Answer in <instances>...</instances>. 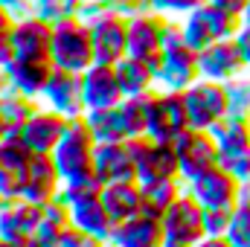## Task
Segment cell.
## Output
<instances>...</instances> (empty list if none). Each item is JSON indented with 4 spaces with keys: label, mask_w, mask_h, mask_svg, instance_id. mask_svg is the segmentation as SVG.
I'll return each mask as SVG.
<instances>
[{
    "label": "cell",
    "mask_w": 250,
    "mask_h": 247,
    "mask_svg": "<svg viewBox=\"0 0 250 247\" xmlns=\"http://www.w3.org/2000/svg\"><path fill=\"white\" fill-rule=\"evenodd\" d=\"M201 79V64H198V50H192L181 32V23L166 26L163 50H160V73L157 84L163 90H187Z\"/></svg>",
    "instance_id": "1"
},
{
    "label": "cell",
    "mask_w": 250,
    "mask_h": 247,
    "mask_svg": "<svg viewBox=\"0 0 250 247\" xmlns=\"http://www.w3.org/2000/svg\"><path fill=\"white\" fill-rule=\"evenodd\" d=\"M90 26L93 50L99 64H120L128 56V15L120 9H99L87 0L82 15Z\"/></svg>",
    "instance_id": "2"
},
{
    "label": "cell",
    "mask_w": 250,
    "mask_h": 247,
    "mask_svg": "<svg viewBox=\"0 0 250 247\" xmlns=\"http://www.w3.org/2000/svg\"><path fill=\"white\" fill-rule=\"evenodd\" d=\"M50 62L70 73H84L96 64V50L90 38V26L84 18H70L56 23L53 44H50Z\"/></svg>",
    "instance_id": "3"
},
{
    "label": "cell",
    "mask_w": 250,
    "mask_h": 247,
    "mask_svg": "<svg viewBox=\"0 0 250 247\" xmlns=\"http://www.w3.org/2000/svg\"><path fill=\"white\" fill-rule=\"evenodd\" d=\"M128 148H131V157L137 166V184L140 186L181 178V160H178V151L172 143H160V140H151L148 134H143V137H131Z\"/></svg>",
    "instance_id": "4"
},
{
    "label": "cell",
    "mask_w": 250,
    "mask_h": 247,
    "mask_svg": "<svg viewBox=\"0 0 250 247\" xmlns=\"http://www.w3.org/2000/svg\"><path fill=\"white\" fill-rule=\"evenodd\" d=\"M239 26H242V18H236V15H230V12H224V9H218L215 3H201L198 9H192L189 15H184V21H181V32H184V38H187V44L192 50H207L209 44H215V41H224V38H236V32H239Z\"/></svg>",
    "instance_id": "5"
},
{
    "label": "cell",
    "mask_w": 250,
    "mask_h": 247,
    "mask_svg": "<svg viewBox=\"0 0 250 247\" xmlns=\"http://www.w3.org/2000/svg\"><path fill=\"white\" fill-rule=\"evenodd\" d=\"M184 102H187L189 128L195 131H212L224 117H230V96L224 82L198 79L184 90Z\"/></svg>",
    "instance_id": "6"
},
{
    "label": "cell",
    "mask_w": 250,
    "mask_h": 247,
    "mask_svg": "<svg viewBox=\"0 0 250 247\" xmlns=\"http://www.w3.org/2000/svg\"><path fill=\"white\" fill-rule=\"evenodd\" d=\"M166 26H169L166 15L154 9H140L128 15V56L148 62L154 76L160 73V50H163Z\"/></svg>",
    "instance_id": "7"
},
{
    "label": "cell",
    "mask_w": 250,
    "mask_h": 247,
    "mask_svg": "<svg viewBox=\"0 0 250 247\" xmlns=\"http://www.w3.org/2000/svg\"><path fill=\"white\" fill-rule=\"evenodd\" d=\"M175 151H178V160H181V178L184 184L201 178L204 172L215 169L218 160H221V148L212 137V131H195L187 128L184 134H178L172 140Z\"/></svg>",
    "instance_id": "8"
},
{
    "label": "cell",
    "mask_w": 250,
    "mask_h": 247,
    "mask_svg": "<svg viewBox=\"0 0 250 247\" xmlns=\"http://www.w3.org/2000/svg\"><path fill=\"white\" fill-rule=\"evenodd\" d=\"M163 233H166V247H195L207 233H204V206L184 192L163 215Z\"/></svg>",
    "instance_id": "9"
},
{
    "label": "cell",
    "mask_w": 250,
    "mask_h": 247,
    "mask_svg": "<svg viewBox=\"0 0 250 247\" xmlns=\"http://www.w3.org/2000/svg\"><path fill=\"white\" fill-rule=\"evenodd\" d=\"M93 154H96V140L90 134V125L84 117H76L67 125V134L62 137V143L56 145L53 157L62 169V178L79 175L93 169Z\"/></svg>",
    "instance_id": "10"
},
{
    "label": "cell",
    "mask_w": 250,
    "mask_h": 247,
    "mask_svg": "<svg viewBox=\"0 0 250 247\" xmlns=\"http://www.w3.org/2000/svg\"><path fill=\"white\" fill-rule=\"evenodd\" d=\"M29 160H32V151L26 148L21 134L6 131V137L0 140V198L3 201L23 198Z\"/></svg>",
    "instance_id": "11"
},
{
    "label": "cell",
    "mask_w": 250,
    "mask_h": 247,
    "mask_svg": "<svg viewBox=\"0 0 250 247\" xmlns=\"http://www.w3.org/2000/svg\"><path fill=\"white\" fill-rule=\"evenodd\" d=\"M239 189H242V181L221 166L204 172L201 178L187 184V192L204 209H236L239 206Z\"/></svg>",
    "instance_id": "12"
},
{
    "label": "cell",
    "mask_w": 250,
    "mask_h": 247,
    "mask_svg": "<svg viewBox=\"0 0 250 247\" xmlns=\"http://www.w3.org/2000/svg\"><path fill=\"white\" fill-rule=\"evenodd\" d=\"M53 32H56V23H50L38 12L18 15L15 23H12V29H9L15 56H23V59H50Z\"/></svg>",
    "instance_id": "13"
},
{
    "label": "cell",
    "mask_w": 250,
    "mask_h": 247,
    "mask_svg": "<svg viewBox=\"0 0 250 247\" xmlns=\"http://www.w3.org/2000/svg\"><path fill=\"white\" fill-rule=\"evenodd\" d=\"M41 102L53 111H59L64 117L76 120V117H84L87 114V105H84V87H82V73H70L62 67H53V76L41 93Z\"/></svg>",
    "instance_id": "14"
},
{
    "label": "cell",
    "mask_w": 250,
    "mask_h": 247,
    "mask_svg": "<svg viewBox=\"0 0 250 247\" xmlns=\"http://www.w3.org/2000/svg\"><path fill=\"white\" fill-rule=\"evenodd\" d=\"M187 128H189V117H187L184 90H163V87H157L151 123H148V137L160 140V143H172Z\"/></svg>",
    "instance_id": "15"
},
{
    "label": "cell",
    "mask_w": 250,
    "mask_h": 247,
    "mask_svg": "<svg viewBox=\"0 0 250 247\" xmlns=\"http://www.w3.org/2000/svg\"><path fill=\"white\" fill-rule=\"evenodd\" d=\"M198 64H201V79H212V82H224V84L245 76V70H248L236 38H224V41H215L207 50H201Z\"/></svg>",
    "instance_id": "16"
},
{
    "label": "cell",
    "mask_w": 250,
    "mask_h": 247,
    "mask_svg": "<svg viewBox=\"0 0 250 247\" xmlns=\"http://www.w3.org/2000/svg\"><path fill=\"white\" fill-rule=\"evenodd\" d=\"M67 125H70V117L44 105L23 128H18V134L32 154H53L56 145L62 143V137L67 134Z\"/></svg>",
    "instance_id": "17"
},
{
    "label": "cell",
    "mask_w": 250,
    "mask_h": 247,
    "mask_svg": "<svg viewBox=\"0 0 250 247\" xmlns=\"http://www.w3.org/2000/svg\"><path fill=\"white\" fill-rule=\"evenodd\" d=\"M82 87H84V105L87 111H102V108H117L125 99L120 87V76L114 64H93L82 73Z\"/></svg>",
    "instance_id": "18"
},
{
    "label": "cell",
    "mask_w": 250,
    "mask_h": 247,
    "mask_svg": "<svg viewBox=\"0 0 250 247\" xmlns=\"http://www.w3.org/2000/svg\"><path fill=\"white\" fill-rule=\"evenodd\" d=\"M44 206L29 198H12L0 206V236L9 242H26L38 233Z\"/></svg>",
    "instance_id": "19"
},
{
    "label": "cell",
    "mask_w": 250,
    "mask_h": 247,
    "mask_svg": "<svg viewBox=\"0 0 250 247\" xmlns=\"http://www.w3.org/2000/svg\"><path fill=\"white\" fill-rule=\"evenodd\" d=\"M62 186H64V178H62V169L56 163L53 154H32L29 160V172H26V192L23 198L35 201V204H50L62 195Z\"/></svg>",
    "instance_id": "20"
},
{
    "label": "cell",
    "mask_w": 250,
    "mask_h": 247,
    "mask_svg": "<svg viewBox=\"0 0 250 247\" xmlns=\"http://www.w3.org/2000/svg\"><path fill=\"white\" fill-rule=\"evenodd\" d=\"M93 169L105 184H123V181H137V166L125 143H96L93 154Z\"/></svg>",
    "instance_id": "21"
},
{
    "label": "cell",
    "mask_w": 250,
    "mask_h": 247,
    "mask_svg": "<svg viewBox=\"0 0 250 247\" xmlns=\"http://www.w3.org/2000/svg\"><path fill=\"white\" fill-rule=\"evenodd\" d=\"M114 247H166V233L160 218L134 215L128 221H120L111 236Z\"/></svg>",
    "instance_id": "22"
},
{
    "label": "cell",
    "mask_w": 250,
    "mask_h": 247,
    "mask_svg": "<svg viewBox=\"0 0 250 247\" xmlns=\"http://www.w3.org/2000/svg\"><path fill=\"white\" fill-rule=\"evenodd\" d=\"M9 70V79H12V87L23 96H32V99H41L50 76H53V62L50 59H23V56H15L12 62L6 64Z\"/></svg>",
    "instance_id": "23"
},
{
    "label": "cell",
    "mask_w": 250,
    "mask_h": 247,
    "mask_svg": "<svg viewBox=\"0 0 250 247\" xmlns=\"http://www.w3.org/2000/svg\"><path fill=\"white\" fill-rule=\"evenodd\" d=\"M70 215H73V227L102 239L105 245H111V236H114V227L117 221L111 218L108 206L102 204V195L99 198H90V201H79L70 206Z\"/></svg>",
    "instance_id": "24"
},
{
    "label": "cell",
    "mask_w": 250,
    "mask_h": 247,
    "mask_svg": "<svg viewBox=\"0 0 250 247\" xmlns=\"http://www.w3.org/2000/svg\"><path fill=\"white\" fill-rule=\"evenodd\" d=\"M102 204L108 206L111 218L120 224L134 215H140L143 209V186L137 181H123V184H105L102 189Z\"/></svg>",
    "instance_id": "25"
},
{
    "label": "cell",
    "mask_w": 250,
    "mask_h": 247,
    "mask_svg": "<svg viewBox=\"0 0 250 247\" xmlns=\"http://www.w3.org/2000/svg\"><path fill=\"white\" fill-rule=\"evenodd\" d=\"M117 67V76H120V87H123L125 96H140V93H148L157 87V76L151 70V64L143 62V59H134V56H125Z\"/></svg>",
    "instance_id": "26"
},
{
    "label": "cell",
    "mask_w": 250,
    "mask_h": 247,
    "mask_svg": "<svg viewBox=\"0 0 250 247\" xmlns=\"http://www.w3.org/2000/svg\"><path fill=\"white\" fill-rule=\"evenodd\" d=\"M84 120L90 125V134H93L96 143H125V140H131L120 105L117 108H102V111H87Z\"/></svg>",
    "instance_id": "27"
},
{
    "label": "cell",
    "mask_w": 250,
    "mask_h": 247,
    "mask_svg": "<svg viewBox=\"0 0 250 247\" xmlns=\"http://www.w3.org/2000/svg\"><path fill=\"white\" fill-rule=\"evenodd\" d=\"M187 192V184L178 178V181H160V184H148L143 186V209L140 215H148V218H160L166 215V209Z\"/></svg>",
    "instance_id": "28"
},
{
    "label": "cell",
    "mask_w": 250,
    "mask_h": 247,
    "mask_svg": "<svg viewBox=\"0 0 250 247\" xmlns=\"http://www.w3.org/2000/svg\"><path fill=\"white\" fill-rule=\"evenodd\" d=\"M154 99H157V87L148 90V93H140V96H125L123 102H120L125 125H128V134H131V137H143V134H148L151 111H154Z\"/></svg>",
    "instance_id": "29"
},
{
    "label": "cell",
    "mask_w": 250,
    "mask_h": 247,
    "mask_svg": "<svg viewBox=\"0 0 250 247\" xmlns=\"http://www.w3.org/2000/svg\"><path fill=\"white\" fill-rule=\"evenodd\" d=\"M212 137L221 148V154H236L250 148V120L245 117H224L212 128Z\"/></svg>",
    "instance_id": "30"
},
{
    "label": "cell",
    "mask_w": 250,
    "mask_h": 247,
    "mask_svg": "<svg viewBox=\"0 0 250 247\" xmlns=\"http://www.w3.org/2000/svg\"><path fill=\"white\" fill-rule=\"evenodd\" d=\"M102 189H105V181L96 175V169H87V172H79V175L64 178V186H62V195H59V198L73 206V204H79V201L99 198Z\"/></svg>",
    "instance_id": "31"
},
{
    "label": "cell",
    "mask_w": 250,
    "mask_h": 247,
    "mask_svg": "<svg viewBox=\"0 0 250 247\" xmlns=\"http://www.w3.org/2000/svg\"><path fill=\"white\" fill-rule=\"evenodd\" d=\"M38 111H41L38 99L23 96V93H18V90H12L9 96H3V99H0V117H3V123L9 125V131L23 128V125L29 123Z\"/></svg>",
    "instance_id": "32"
},
{
    "label": "cell",
    "mask_w": 250,
    "mask_h": 247,
    "mask_svg": "<svg viewBox=\"0 0 250 247\" xmlns=\"http://www.w3.org/2000/svg\"><path fill=\"white\" fill-rule=\"evenodd\" d=\"M84 9H87V0H38L32 6V12H38L50 23H62V21H70V18H82Z\"/></svg>",
    "instance_id": "33"
},
{
    "label": "cell",
    "mask_w": 250,
    "mask_h": 247,
    "mask_svg": "<svg viewBox=\"0 0 250 247\" xmlns=\"http://www.w3.org/2000/svg\"><path fill=\"white\" fill-rule=\"evenodd\" d=\"M227 96H230V117H245L250 120V79L239 76L227 82Z\"/></svg>",
    "instance_id": "34"
},
{
    "label": "cell",
    "mask_w": 250,
    "mask_h": 247,
    "mask_svg": "<svg viewBox=\"0 0 250 247\" xmlns=\"http://www.w3.org/2000/svg\"><path fill=\"white\" fill-rule=\"evenodd\" d=\"M227 239H230L233 247H250V206L248 204H239V206L233 209Z\"/></svg>",
    "instance_id": "35"
},
{
    "label": "cell",
    "mask_w": 250,
    "mask_h": 247,
    "mask_svg": "<svg viewBox=\"0 0 250 247\" xmlns=\"http://www.w3.org/2000/svg\"><path fill=\"white\" fill-rule=\"evenodd\" d=\"M218 166H221V169H227L230 175H236L242 184H245V181H250V148H245V151H236V154H221Z\"/></svg>",
    "instance_id": "36"
},
{
    "label": "cell",
    "mask_w": 250,
    "mask_h": 247,
    "mask_svg": "<svg viewBox=\"0 0 250 247\" xmlns=\"http://www.w3.org/2000/svg\"><path fill=\"white\" fill-rule=\"evenodd\" d=\"M233 209H204V233L207 236H227Z\"/></svg>",
    "instance_id": "37"
},
{
    "label": "cell",
    "mask_w": 250,
    "mask_h": 247,
    "mask_svg": "<svg viewBox=\"0 0 250 247\" xmlns=\"http://www.w3.org/2000/svg\"><path fill=\"white\" fill-rule=\"evenodd\" d=\"M201 3H207V0H148V9H154L160 15H189Z\"/></svg>",
    "instance_id": "38"
},
{
    "label": "cell",
    "mask_w": 250,
    "mask_h": 247,
    "mask_svg": "<svg viewBox=\"0 0 250 247\" xmlns=\"http://www.w3.org/2000/svg\"><path fill=\"white\" fill-rule=\"evenodd\" d=\"M59 247H108V245H105L102 239H96V236L79 230V227H70V230H64Z\"/></svg>",
    "instance_id": "39"
},
{
    "label": "cell",
    "mask_w": 250,
    "mask_h": 247,
    "mask_svg": "<svg viewBox=\"0 0 250 247\" xmlns=\"http://www.w3.org/2000/svg\"><path fill=\"white\" fill-rule=\"evenodd\" d=\"M236 44H239L242 59H245V64H248V70H250V26L248 23L239 26V32H236Z\"/></svg>",
    "instance_id": "40"
},
{
    "label": "cell",
    "mask_w": 250,
    "mask_h": 247,
    "mask_svg": "<svg viewBox=\"0 0 250 247\" xmlns=\"http://www.w3.org/2000/svg\"><path fill=\"white\" fill-rule=\"evenodd\" d=\"M209 3H215L218 9H224V12L236 15V18H242L245 15V6H248V0H209Z\"/></svg>",
    "instance_id": "41"
},
{
    "label": "cell",
    "mask_w": 250,
    "mask_h": 247,
    "mask_svg": "<svg viewBox=\"0 0 250 247\" xmlns=\"http://www.w3.org/2000/svg\"><path fill=\"white\" fill-rule=\"evenodd\" d=\"M15 59V47H12V38H9V32H0V67H6V64Z\"/></svg>",
    "instance_id": "42"
},
{
    "label": "cell",
    "mask_w": 250,
    "mask_h": 247,
    "mask_svg": "<svg viewBox=\"0 0 250 247\" xmlns=\"http://www.w3.org/2000/svg\"><path fill=\"white\" fill-rule=\"evenodd\" d=\"M0 3H6V6L12 9V15H15V18H18V15L32 12V0H0Z\"/></svg>",
    "instance_id": "43"
},
{
    "label": "cell",
    "mask_w": 250,
    "mask_h": 247,
    "mask_svg": "<svg viewBox=\"0 0 250 247\" xmlns=\"http://www.w3.org/2000/svg\"><path fill=\"white\" fill-rule=\"evenodd\" d=\"M195 247H233V245H230L227 236H204Z\"/></svg>",
    "instance_id": "44"
},
{
    "label": "cell",
    "mask_w": 250,
    "mask_h": 247,
    "mask_svg": "<svg viewBox=\"0 0 250 247\" xmlns=\"http://www.w3.org/2000/svg\"><path fill=\"white\" fill-rule=\"evenodd\" d=\"M12 23H15L12 9H9L6 3H0V32H9V29H12Z\"/></svg>",
    "instance_id": "45"
},
{
    "label": "cell",
    "mask_w": 250,
    "mask_h": 247,
    "mask_svg": "<svg viewBox=\"0 0 250 247\" xmlns=\"http://www.w3.org/2000/svg\"><path fill=\"white\" fill-rule=\"evenodd\" d=\"M15 87H12V79H9V70L6 67H0V99L3 96H9Z\"/></svg>",
    "instance_id": "46"
},
{
    "label": "cell",
    "mask_w": 250,
    "mask_h": 247,
    "mask_svg": "<svg viewBox=\"0 0 250 247\" xmlns=\"http://www.w3.org/2000/svg\"><path fill=\"white\" fill-rule=\"evenodd\" d=\"M242 23H248V26H250V0H248V6H245V15H242Z\"/></svg>",
    "instance_id": "47"
},
{
    "label": "cell",
    "mask_w": 250,
    "mask_h": 247,
    "mask_svg": "<svg viewBox=\"0 0 250 247\" xmlns=\"http://www.w3.org/2000/svg\"><path fill=\"white\" fill-rule=\"evenodd\" d=\"M0 247H18V242H9V239H3V236H0Z\"/></svg>",
    "instance_id": "48"
},
{
    "label": "cell",
    "mask_w": 250,
    "mask_h": 247,
    "mask_svg": "<svg viewBox=\"0 0 250 247\" xmlns=\"http://www.w3.org/2000/svg\"><path fill=\"white\" fill-rule=\"evenodd\" d=\"M6 131H9V125L3 123V117H0V140H3V137H6Z\"/></svg>",
    "instance_id": "49"
},
{
    "label": "cell",
    "mask_w": 250,
    "mask_h": 247,
    "mask_svg": "<svg viewBox=\"0 0 250 247\" xmlns=\"http://www.w3.org/2000/svg\"><path fill=\"white\" fill-rule=\"evenodd\" d=\"M0 206H3V198H0Z\"/></svg>",
    "instance_id": "50"
},
{
    "label": "cell",
    "mask_w": 250,
    "mask_h": 247,
    "mask_svg": "<svg viewBox=\"0 0 250 247\" xmlns=\"http://www.w3.org/2000/svg\"><path fill=\"white\" fill-rule=\"evenodd\" d=\"M35 3H38V0H32V6H35Z\"/></svg>",
    "instance_id": "51"
},
{
    "label": "cell",
    "mask_w": 250,
    "mask_h": 247,
    "mask_svg": "<svg viewBox=\"0 0 250 247\" xmlns=\"http://www.w3.org/2000/svg\"><path fill=\"white\" fill-rule=\"evenodd\" d=\"M108 247H114V245H108Z\"/></svg>",
    "instance_id": "52"
}]
</instances>
